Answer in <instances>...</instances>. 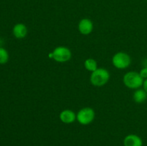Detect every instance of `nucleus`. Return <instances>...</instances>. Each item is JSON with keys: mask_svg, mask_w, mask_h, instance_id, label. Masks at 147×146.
Wrapping results in <instances>:
<instances>
[{"mask_svg": "<svg viewBox=\"0 0 147 146\" xmlns=\"http://www.w3.org/2000/svg\"><path fill=\"white\" fill-rule=\"evenodd\" d=\"M144 79L140 75L139 72H129L123 76V81L125 85L130 89H139L143 85Z\"/></svg>", "mask_w": 147, "mask_h": 146, "instance_id": "obj_1", "label": "nucleus"}, {"mask_svg": "<svg viewBox=\"0 0 147 146\" xmlns=\"http://www.w3.org/2000/svg\"><path fill=\"white\" fill-rule=\"evenodd\" d=\"M110 74L109 71L104 68H98L93 72L90 75V82L92 84L96 87H101L105 85L109 82Z\"/></svg>", "mask_w": 147, "mask_h": 146, "instance_id": "obj_2", "label": "nucleus"}, {"mask_svg": "<svg viewBox=\"0 0 147 146\" xmlns=\"http://www.w3.org/2000/svg\"><path fill=\"white\" fill-rule=\"evenodd\" d=\"M49 56L57 62H66L70 60L72 53L67 47L60 46L55 49L53 53L49 54Z\"/></svg>", "mask_w": 147, "mask_h": 146, "instance_id": "obj_3", "label": "nucleus"}, {"mask_svg": "<svg viewBox=\"0 0 147 146\" xmlns=\"http://www.w3.org/2000/svg\"><path fill=\"white\" fill-rule=\"evenodd\" d=\"M112 63L117 69L123 70L129 67L131 63V59L128 54L120 52L114 54L112 58Z\"/></svg>", "mask_w": 147, "mask_h": 146, "instance_id": "obj_4", "label": "nucleus"}, {"mask_svg": "<svg viewBox=\"0 0 147 146\" xmlns=\"http://www.w3.org/2000/svg\"><path fill=\"white\" fill-rule=\"evenodd\" d=\"M95 118V112L90 107H84L82 108L78 113L76 119L80 124L86 125L93 121Z\"/></svg>", "mask_w": 147, "mask_h": 146, "instance_id": "obj_5", "label": "nucleus"}, {"mask_svg": "<svg viewBox=\"0 0 147 146\" xmlns=\"http://www.w3.org/2000/svg\"><path fill=\"white\" fill-rule=\"evenodd\" d=\"M93 29V24L89 19L85 18L80 21L78 24V30L82 34L88 35L92 32Z\"/></svg>", "mask_w": 147, "mask_h": 146, "instance_id": "obj_6", "label": "nucleus"}, {"mask_svg": "<svg viewBox=\"0 0 147 146\" xmlns=\"http://www.w3.org/2000/svg\"><path fill=\"white\" fill-rule=\"evenodd\" d=\"M124 146H143V141L139 136L131 134L126 136L123 140Z\"/></svg>", "mask_w": 147, "mask_h": 146, "instance_id": "obj_7", "label": "nucleus"}, {"mask_svg": "<svg viewBox=\"0 0 147 146\" xmlns=\"http://www.w3.org/2000/svg\"><path fill=\"white\" fill-rule=\"evenodd\" d=\"M13 34L17 39H23L27 36V28L22 23L15 24L12 29Z\"/></svg>", "mask_w": 147, "mask_h": 146, "instance_id": "obj_8", "label": "nucleus"}, {"mask_svg": "<svg viewBox=\"0 0 147 146\" xmlns=\"http://www.w3.org/2000/svg\"><path fill=\"white\" fill-rule=\"evenodd\" d=\"M60 119L65 124H70L76 120V115L72 110H65L60 113Z\"/></svg>", "mask_w": 147, "mask_h": 146, "instance_id": "obj_9", "label": "nucleus"}, {"mask_svg": "<svg viewBox=\"0 0 147 146\" xmlns=\"http://www.w3.org/2000/svg\"><path fill=\"white\" fill-rule=\"evenodd\" d=\"M133 98L136 103L144 102L147 99V92L144 89H137L134 93Z\"/></svg>", "mask_w": 147, "mask_h": 146, "instance_id": "obj_10", "label": "nucleus"}, {"mask_svg": "<svg viewBox=\"0 0 147 146\" xmlns=\"http://www.w3.org/2000/svg\"><path fill=\"white\" fill-rule=\"evenodd\" d=\"M84 65L86 70H88V71L92 72L96 71V70L98 69L97 62H96L95 60H93V59H91V58L87 59V60L85 61Z\"/></svg>", "mask_w": 147, "mask_h": 146, "instance_id": "obj_11", "label": "nucleus"}, {"mask_svg": "<svg viewBox=\"0 0 147 146\" xmlns=\"http://www.w3.org/2000/svg\"><path fill=\"white\" fill-rule=\"evenodd\" d=\"M9 53L3 47H0V64H4L8 62Z\"/></svg>", "mask_w": 147, "mask_h": 146, "instance_id": "obj_12", "label": "nucleus"}, {"mask_svg": "<svg viewBox=\"0 0 147 146\" xmlns=\"http://www.w3.org/2000/svg\"><path fill=\"white\" fill-rule=\"evenodd\" d=\"M139 74H140V75L142 76V77L144 80V79H147V67H143V68L141 70Z\"/></svg>", "mask_w": 147, "mask_h": 146, "instance_id": "obj_13", "label": "nucleus"}, {"mask_svg": "<svg viewBox=\"0 0 147 146\" xmlns=\"http://www.w3.org/2000/svg\"><path fill=\"white\" fill-rule=\"evenodd\" d=\"M143 89L147 92V79H145L143 82Z\"/></svg>", "mask_w": 147, "mask_h": 146, "instance_id": "obj_14", "label": "nucleus"}, {"mask_svg": "<svg viewBox=\"0 0 147 146\" xmlns=\"http://www.w3.org/2000/svg\"><path fill=\"white\" fill-rule=\"evenodd\" d=\"M142 64H143L144 67H147V59H145V60H144Z\"/></svg>", "mask_w": 147, "mask_h": 146, "instance_id": "obj_15", "label": "nucleus"}]
</instances>
